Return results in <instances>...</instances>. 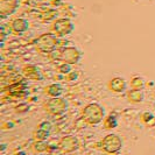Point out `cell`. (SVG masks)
I'll use <instances>...</instances> for the list:
<instances>
[{"label":"cell","mask_w":155,"mask_h":155,"mask_svg":"<svg viewBox=\"0 0 155 155\" xmlns=\"http://www.w3.org/2000/svg\"><path fill=\"white\" fill-rule=\"evenodd\" d=\"M46 109L49 113L51 114H61L66 111L68 109V103L65 99L60 98V97H53L48 100L46 104Z\"/></svg>","instance_id":"obj_4"},{"label":"cell","mask_w":155,"mask_h":155,"mask_svg":"<svg viewBox=\"0 0 155 155\" xmlns=\"http://www.w3.org/2000/svg\"><path fill=\"white\" fill-rule=\"evenodd\" d=\"M33 148L35 152H44L48 148V145L46 144V141H36L35 144L33 145Z\"/></svg>","instance_id":"obj_18"},{"label":"cell","mask_w":155,"mask_h":155,"mask_svg":"<svg viewBox=\"0 0 155 155\" xmlns=\"http://www.w3.org/2000/svg\"><path fill=\"white\" fill-rule=\"evenodd\" d=\"M105 115V111L97 103H91L83 110V119L90 125H97L103 121Z\"/></svg>","instance_id":"obj_1"},{"label":"cell","mask_w":155,"mask_h":155,"mask_svg":"<svg viewBox=\"0 0 155 155\" xmlns=\"http://www.w3.org/2000/svg\"><path fill=\"white\" fill-rule=\"evenodd\" d=\"M131 85L132 88L135 89V90H141L144 88V81L140 78V77H135L131 81Z\"/></svg>","instance_id":"obj_17"},{"label":"cell","mask_w":155,"mask_h":155,"mask_svg":"<svg viewBox=\"0 0 155 155\" xmlns=\"http://www.w3.org/2000/svg\"><path fill=\"white\" fill-rule=\"evenodd\" d=\"M48 135H49V132H47V131L38 127V130L34 132V139H35L36 141H46Z\"/></svg>","instance_id":"obj_14"},{"label":"cell","mask_w":155,"mask_h":155,"mask_svg":"<svg viewBox=\"0 0 155 155\" xmlns=\"http://www.w3.org/2000/svg\"><path fill=\"white\" fill-rule=\"evenodd\" d=\"M12 95H15V96H19V93H25V90H26V85L23 84H19V87L18 85H12V87L9 88Z\"/></svg>","instance_id":"obj_16"},{"label":"cell","mask_w":155,"mask_h":155,"mask_svg":"<svg viewBox=\"0 0 155 155\" xmlns=\"http://www.w3.org/2000/svg\"><path fill=\"white\" fill-rule=\"evenodd\" d=\"M49 155H61V154H60V153H57V152H55V150H54V152H51V153H50V154H49Z\"/></svg>","instance_id":"obj_22"},{"label":"cell","mask_w":155,"mask_h":155,"mask_svg":"<svg viewBox=\"0 0 155 155\" xmlns=\"http://www.w3.org/2000/svg\"><path fill=\"white\" fill-rule=\"evenodd\" d=\"M46 92H47V95H49L51 97H60L63 92V89L60 84H51L47 88Z\"/></svg>","instance_id":"obj_13"},{"label":"cell","mask_w":155,"mask_h":155,"mask_svg":"<svg viewBox=\"0 0 155 155\" xmlns=\"http://www.w3.org/2000/svg\"><path fill=\"white\" fill-rule=\"evenodd\" d=\"M123 147L121 138L117 134H107L101 140V148L109 154H115Z\"/></svg>","instance_id":"obj_2"},{"label":"cell","mask_w":155,"mask_h":155,"mask_svg":"<svg viewBox=\"0 0 155 155\" xmlns=\"http://www.w3.org/2000/svg\"><path fill=\"white\" fill-rule=\"evenodd\" d=\"M19 6V0H0V15L1 18L13 14Z\"/></svg>","instance_id":"obj_7"},{"label":"cell","mask_w":155,"mask_h":155,"mask_svg":"<svg viewBox=\"0 0 155 155\" xmlns=\"http://www.w3.org/2000/svg\"><path fill=\"white\" fill-rule=\"evenodd\" d=\"M23 75L30 79H41L42 76L35 65H27L23 68Z\"/></svg>","instance_id":"obj_10"},{"label":"cell","mask_w":155,"mask_h":155,"mask_svg":"<svg viewBox=\"0 0 155 155\" xmlns=\"http://www.w3.org/2000/svg\"><path fill=\"white\" fill-rule=\"evenodd\" d=\"M127 98L131 103H134V104H138V103H140L142 99H144V93L140 91V90H135L133 89L132 91H130L127 93Z\"/></svg>","instance_id":"obj_12"},{"label":"cell","mask_w":155,"mask_h":155,"mask_svg":"<svg viewBox=\"0 0 155 155\" xmlns=\"http://www.w3.org/2000/svg\"><path fill=\"white\" fill-rule=\"evenodd\" d=\"M79 147L78 139L74 135H66L62 138L60 144H58V149H61L63 153H71L77 150Z\"/></svg>","instance_id":"obj_5"},{"label":"cell","mask_w":155,"mask_h":155,"mask_svg":"<svg viewBox=\"0 0 155 155\" xmlns=\"http://www.w3.org/2000/svg\"><path fill=\"white\" fill-rule=\"evenodd\" d=\"M58 71L62 72V74H69V72H71V65L69 64V63H65V64H62L58 66Z\"/></svg>","instance_id":"obj_19"},{"label":"cell","mask_w":155,"mask_h":155,"mask_svg":"<svg viewBox=\"0 0 155 155\" xmlns=\"http://www.w3.org/2000/svg\"><path fill=\"white\" fill-rule=\"evenodd\" d=\"M35 44L43 53H51L57 46V39L51 34H43L35 41Z\"/></svg>","instance_id":"obj_3"},{"label":"cell","mask_w":155,"mask_h":155,"mask_svg":"<svg viewBox=\"0 0 155 155\" xmlns=\"http://www.w3.org/2000/svg\"><path fill=\"white\" fill-rule=\"evenodd\" d=\"M61 60L69 64H75L81 60V53L75 47H69L62 50Z\"/></svg>","instance_id":"obj_6"},{"label":"cell","mask_w":155,"mask_h":155,"mask_svg":"<svg viewBox=\"0 0 155 155\" xmlns=\"http://www.w3.org/2000/svg\"><path fill=\"white\" fill-rule=\"evenodd\" d=\"M77 78V72H70V76H68V79L69 81H72V79H76Z\"/></svg>","instance_id":"obj_21"},{"label":"cell","mask_w":155,"mask_h":155,"mask_svg":"<svg viewBox=\"0 0 155 155\" xmlns=\"http://www.w3.org/2000/svg\"><path fill=\"white\" fill-rule=\"evenodd\" d=\"M54 30L60 36H64V35L70 34L74 30V25H72L71 21L65 20V19H61V20H58V21L55 22Z\"/></svg>","instance_id":"obj_8"},{"label":"cell","mask_w":155,"mask_h":155,"mask_svg":"<svg viewBox=\"0 0 155 155\" xmlns=\"http://www.w3.org/2000/svg\"><path fill=\"white\" fill-rule=\"evenodd\" d=\"M39 127H40V128H42V130H44V131H47V132H49V133H50V131H51V124H50V123H48V121H43V123H41V124L39 125Z\"/></svg>","instance_id":"obj_20"},{"label":"cell","mask_w":155,"mask_h":155,"mask_svg":"<svg viewBox=\"0 0 155 155\" xmlns=\"http://www.w3.org/2000/svg\"><path fill=\"white\" fill-rule=\"evenodd\" d=\"M109 88L110 90H112L113 92H123L125 89H126V82L123 79V78H119V77H115L113 78L110 84H109Z\"/></svg>","instance_id":"obj_9"},{"label":"cell","mask_w":155,"mask_h":155,"mask_svg":"<svg viewBox=\"0 0 155 155\" xmlns=\"http://www.w3.org/2000/svg\"><path fill=\"white\" fill-rule=\"evenodd\" d=\"M117 125H118V123H117V119H115L114 115H109V117L106 118V120L104 121V126H105L106 128H109V130L115 128Z\"/></svg>","instance_id":"obj_15"},{"label":"cell","mask_w":155,"mask_h":155,"mask_svg":"<svg viewBox=\"0 0 155 155\" xmlns=\"http://www.w3.org/2000/svg\"><path fill=\"white\" fill-rule=\"evenodd\" d=\"M28 21L25 19H15L12 23V28L16 33H23L28 29Z\"/></svg>","instance_id":"obj_11"}]
</instances>
